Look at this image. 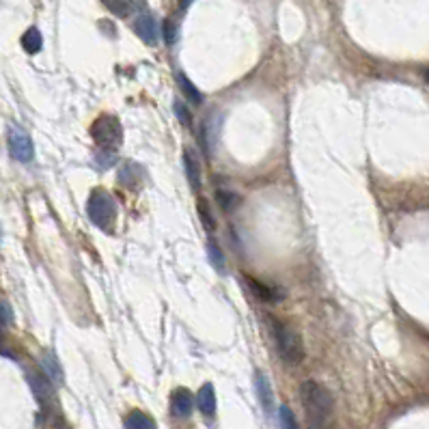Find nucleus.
<instances>
[{
    "instance_id": "obj_1",
    "label": "nucleus",
    "mask_w": 429,
    "mask_h": 429,
    "mask_svg": "<svg viewBox=\"0 0 429 429\" xmlns=\"http://www.w3.org/2000/svg\"><path fill=\"white\" fill-rule=\"evenodd\" d=\"M300 399H302V406H304L306 416L311 420V427L321 429L330 420L335 401H333V395L319 382L304 380L302 386H300Z\"/></svg>"
},
{
    "instance_id": "obj_2",
    "label": "nucleus",
    "mask_w": 429,
    "mask_h": 429,
    "mask_svg": "<svg viewBox=\"0 0 429 429\" xmlns=\"http://www.w3.org/2000/svg\"><path fill=\"white\" fill-rule=\"evenodd\" d=\"M87 213L95 227H99L101 231H111L117 221L115 199L104 190H93L87 203Z\"/></svg>"
},
{
    "instance_id": "obj_3",
    "label": "nucleus",
    "mask_w": 429,
    "mask_h": 429,
    "mask_svg": "<svg viewBox=\"0 0 429 429\" xmlns=\"http://www.w3.org/2000/svg\"><path fill=\"white\" fill-rule=\"evenodd\" d=\"M272 328H274V341H277L281 358L287 364H300L304 360V343L300 335L291 326H287L285 321H274Z\"/></svg>"
},
{
    "instance_id": "obj_4",
    "label": "nucleus",
    "mask_w": 429,
    "mask_h": 429,
    "mask_svg": "<svg viewBox=\"0 0 429 429\" xmlns=\"http://www.w3.org/2000/svg\"><path fill=\"white\" fill-rule=\"evenodd\" d=\"M91 136L101 149H113L115 151V147H119L121 140H123V128H121L117 117L101 115L91 126Z\"/></svg>"
},
{
    "instance_id": "obj_5",
    "label": "nucleus",
    "mask_w": 429,
    "mask_h": 429,
    "mask_svg": "<svg viewBox=\"0 0 429 429\" xmlns=\"http://www.w3.org/2000/svg\"><path fill=\"white\" fill-rule=\"evenodd\" d=\"M9 151L18 160V162H30L35 155V147L30 136L22 128H11L9 130Z\"/></svg>"
},
{
    "instance_id": "obj_6",
    "label": "nucleus",
    "mask_w": 429,
    "mask_h": 429,
    "mask_svg": "<svg viewBox=\"0 0 429 429\" xmlns=\"http://www.w3.org/2000/svg\"><path fill=\"white\" fill-rule=\"evenodd\" d=\"M192 406H194V399H192V393L188 389L173 391V395H171V412H173V416L188 418L192 414Z\"/></svg>"
},
{
    "instance_id": "obj_7",
    "label": "nucleus",
    "mask_w": 429,
    "mask_h": 429,
    "mask_svg": "<svg viewBox=\"0 0 429 429\" xmlns=\"http://www.w3.org/2000/svg\"><path fill=\"white\" fill-rule=\"evenodd\" d=\"M255 389H257V395H259V401H261V408L270 414L272 408H274V393H272V386L267 382V378L263 373H257L255 375Z\"/></svg>"
},
{
    "instance_id": "obj_8",
    "label": "nucleus",
    "mask_w": 429,
    "mask_h": 429,
    "mask_svg": "<svg viewBox=\"0 0 429 429\" xmlns=\"http://www.w3.org/2000/svg\"><path fill=\"white\" fill-rule=\"evenodd\" d=\"M136 33L138 37L147 43V45H155L157 43V24L151 16H140L136 20Z\"/></svg>"
},
{
    "instance_id": "obj_9",
    "label": "nucleus",
    "mask_w": 429,
    "mask_h": 429,
    "mask_svg": "<svg viewBox=\"0 0 429 429\" xmlns=\"http://www.w3.org/2000/svg\"><path fill=\"white\" fill-rule=\"evenodd\" d=\"M246 285H248V289L255 294V298H259V300H263V302H277V300L283 298V294H279V291L272 289L270 285H265V283H261V281H257V279H252V277H246Z\"/></svg>"
},
{
    "instance_id": "obj_10",
    "label": "nucleus",
    "mask_w": 429,
    "mask_h": 429,
    "mask_svg": "<svg viewBox=\"0 0 429 429\" xmlns=\"http://www.w3.org/2000/svg\"><path fill=\"white\" fill-rule=\"evenodd\" d=\"M196 403H199V410L205 414V416H211L216 412V391H213L211 384H203L199 395H196Z\"/></svg>"
},
{
    "instance_id": "obj_11",
    "label": "nucleus",
    "mask_w": 429,
    "mask_h": 429,
    "mask_svg": "<svg viewBox=\"0 0 429 429\" xmlns=\"http://www.w3.org/2000/svg\"><path fill=\"white\" fill-rule=\"evenodd\" d=\"M41 367L45 371V378H50V382H57V384L63 382V369H61V364H59L55 354H45L41 358Z\"/></svg>"
},
{
    "instance_id": "obj_12",
    "label": "nucleus",
    "mask_w": 429,
    "mask_h": 429,
    "mask_svg": "<svg viewBox=\"0 0 429 429\" xmlns=\"http://www.w3.org/2000/svg\"><path fill=\"white\" fill-rule=\"evenodd\" d=\"M184 169H186V175H188L190 186H192L194 190H199V188H201V169H199L196 157H194L190 151L184 153Z\"/></svg>"
},
{
    "instance_id": "obj_13",
    "label": "nucleus",
    "mask_w": 429,
    "mask_h": 429,
    "mask_svg": "<svg viewBox=\"0 0 429 429\" xmlns=\"http://www.w3.org/2000/svg\"><path fill=\"white\" fill-rule=\"evenodd\" d=\"M207 257H209V263H211L213 267H216V272L225 274V267H227V263H225V255H223V248L218 246V242L213 240V238L207 240Z\"/></svg>"
},
{
    "instance_id": "obj_14",
    "label": "nucleus",
    "mask_w": 429,
    "mask_h": 429,
    "mask_svg": "<svg viewBox=\"0 0 429 429\" xmlns=\"http://www.w3.org/2000/svg\"><path fill=\"white\" fill-rule=\"evenodd\" d=\"M126 429H155V420L149 414L134 410L126 418Z\"/></svg>"
},
{
    "instance_id": "obj_15",
    "label": "nucleus",
    "mask_w": 429,
    "mask_h": 429,
    "mask_svg": "<svg viewBox=\"0 0 429 429\" xmlns=\"http://www.w3.org/2000/svg\"><path fill=\"white\" fill-rule=\"evenodd\" d=\"M22 45H24V50L28 52V55H37V52L41 50V45H43L41 33H39L37 28H28V30L22 35Z\"/></svg>"
},
{
    "instance_id": "obj_16",
    "label": "nucleus",
    "mask_w": 429,
    "mask_h": 429,
    "mask_svg": "<svg viewBox=\"0 0 429 429\" xmlns=\"http://www.w3.org/2000/svg\"><path fill=\"white\" fill-rule=\"evenodd\" d=\"M216 201L225 211H233L240 205V194L229 190V188H218L216 190Z\"/></svg>"
},
{
    "instance_id": "obj_17",
    "label": "nucleus",
    "mask_w": 429,
    "mask_h": 429,
    "mask_svg": "<svg viewBox=\"0 0 429 429\" xmlns=\"http://www.w3.org/2000/svg\"><path fill=\"white\" fill-rule=\"evenodd\" d=\"M101 5L117 18H128L132 11V0H101Z\"/></svg>"
},
{
    "instance_id": "obj_18",
    "label": "nucleus",
    "mask_w": 429,
    "mask_h": 429,
    "mask_svg": "<svg viewBox=\"0 0 429 429\" xmlns=\"http://www.w3.org/2000/svg\"><path fill=\"white\" fill-rule=\"evenodd\" d=\"M177 82H179V89H182V93L186 95L188 101H192V104H201V101H203V95H201V91L192 84V80H188L184 74H179V76H177Z\"/></svg>"
},
{
    "instance_id": "obj_19",
    "label": "nucleus",
    "mask_w": 429,
    "mask_h": 429,
    "mask_svg": "<svg viewBox=\"0 0 429 429\" xmlns=\"http://www.w3.org/2000/svg\"><path fill=\"white\" fill-rule=\"evenodd\" d=\"M199 216H201V223L207 231H213L216 229V221H213V213L209 209V203L205 199H199Z\"/></svg>"
},
{
    "instance_id": "obj_20",
    "label": "nucleus",
    "mask_w": 429,
    "mask_h": 429,
    "mask_svg": "<svg viewBox=\"0 0 429 429\" xmlns=\"http://www.w3.org/2000/svg\"><path fill=\"white\" fill-rule=\"evenodd\" d=\"M30 384H33V389H35V395L39 397V399H48L50 397V378H43V375H33L30 378Z\"/></svg>"
},
{
    "instance_id": "obj_21",
    "label": "nucleus",
    "mask_w": 429,
    "mask_h": 429,
    "mask_svg": "<svg viewBox=\"0 0 429 429\" xmlns=\"http://www.w3.org/2000/svg\"><path fill=\"white\" fill-rule=\"evenodd\" d=\"M173 111H175V117L179 119V123H182V126H186V128H190V126H192V115H190L188 106H186L182 99H175V101H173Z\"/></svg>"
},
{
    "instance_id": "obj_22",
    "label": "nucleus",
    "mask_w": 429,
    "mask_h": 429,
    "mask_svg": "<svg viewBox=\"0 0 429 429\" xmlns=\"http://www.w3.org/2000/svg\"><path fill=\"white\" fill-rule=\"evenodd\" d=\"M279 423H281V429H298L296 416L289 410V406H281L279 408Z\"/></svg>"
},
{
    "instance_id": "obj_23",
    "label": "nucleus",
    "mask_w": 429,
    "mask_h": 429,
    "mask_svg": "<svg viewBox=\"0 0 429 429\" xmlns=\"http://www.w3.org/2000/svg\"><path fill=\"white\" fill-rule=\"evenodd\" d=\"M138 169H136V165H126L123 169H121V173H119V179L123 182V184H128V186H136L138 184Z\"/></svg>"
},
{
    "instance_id": "obj_24",
    "label": "nucleus",
    "mask_w": 429,
    "mask_h": 429,
    "mask_svg": "<svg viewBox=\"0 0 429 429\" xmlns=\"http://www.w3.org/2000/svg\"><path fill=\"white\" fill-rule=\"evenodd\" d=\"M115 151L113 149H101V153H97V162L101 165V169H108L115 165Z\"/></svg>"
},
{
    "instance_id": "obj_25",
    "label": "nucleus",
    "mask_w": 429,
    "mask_h": 429,
    "mask_svg": "<svg viewBox=\"0 0 429 429\" xmlns=\"http://www.w3.org/2000/svg\"><path fill=\"white\" fill-rule=\"evenodd\" d=\"M165 41L173 45L177 41V24L173 20H165Z\"/></svg>"
},
{
    "instance_id": "obj_26",
    "label": "nucleus",
    "mask_w": 429,
    "mask_h": 429,
    "mask_svg": "<svg viewBox=\"0 0 429 429\" xmlns=\"http://www.w3.org/2000/svg\"><path fill=\"white\" fill-rule=\"evenodd\" d=\"M11 321H13V311H11V306H9L7 302H0V324L9 326Z\"/></svg>"
},
{
    "instance_id": "obj_27",
    "label": "nucleus",
    "mask_w": 429,
    "mask_h": 429,
    "mask_svg": "<svg viewBox=\"0 0 429 429\" xmlns=\"http://www.w3.org/2000/svg\"><path fill=\"white\" fill-rule=\"evenodd\" d=\"M188 3H190V0H182V7H188Z\"/></svg>"
},
{
    "instance_id": "obj_28",
    "label": "nucleus",
    "mask_w": 429,
    "mask_h": 429,
    "mask_svg": "<svg viewBox=\"0 0 429 429\" xmlns=\"http://www.w3.org/2000/svg\"><path fill=\"white\" fill-rule=\"evenodd\" d=\"M427 82H429V72H427Z\"/></svg>"
}]
</instances>
